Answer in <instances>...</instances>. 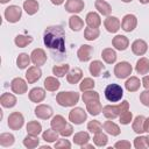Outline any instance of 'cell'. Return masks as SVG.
<instances>
[{
  "label": "cell",
  "mask_w": 149,
  "mask_h": 149,
  "mask_svg": "<svg viewBox=\"0 0 149 149\" xmlns=\"http://www.w3.org/2000/svg\"><path fill=\"white\" fill-rule=\"evenodd\" d=\"M43 42L55 62H63L66 58L65 31L59 24L49 26L43 33Z\"/></svg>",
  "instance_id": "obj_1"
},
{
  "label": "cell",
  "mask_w": 149,
  "mask_h": 149,
  "mask_svg": "<svg viewBox=\"0 0 149 149\" xmlns=\"http://www.w3.org/2000/svg\"><path fill=\"white\" fill-rule=\"evenodd\" d=\"M56 101L59 106L63 107H72L79 101V93L76 91H68V92H59L56 95Z\"/></svg>",
  "instance_id": "obj_2"
},
{
  "label": "cell",
  "mask_w": 149,
  "mask_h": 149,
  "mask_svg": "<svg viewBox=\"0 0 149 149\" xmlns=\"http://www.w3.org/2000/svg\"><path fill=\"white\" fill-rule=\"evenodd\" d=\"M129 108V102L127 100L121 101L119 105H107L102 108V114L105 118L107 119H115L118 116H120V114L125 111H127Z\"/></svg>",
  "instance_id": "obj_3"
},
{
  "label": "cell",
  "mask_w": 149,
  "mask_h": 149,
  "mask_svg": "<svg viewBox=\"0 0 149 149\" xmlns=\"http://www.w3.org/2000/svg\"><path fill=\"white\" fill-rule=\"evenodd\" d=\"M123 97V90L119 84H109L105 88V98L109 102H118Z\"/></svg>",
  "instance_id": "obj_4"
},
{
  "label": "cell",
  "mask_w": 149,
  "mask_h": 149,
  "mask_svg": "<svg viewBox=\"0 0 149 149\" xmlns=\"http://www.w3.org/2000/svg\"><path fill=\"white\" fill-rule=\"evenodd\" d=\"M3 15H5V19L9 23H16L20 21L21 16H22V9L16 5H12L5 9Z\"/></svg>",
  "instance_id": "obj_5"
},
{
  "label": "cell",
  "mask_w": 149,
  "mask_h": 149,
  "mask_svg": "<svg viewBox=\"0 0 149 149\" xmlns=\"http://www.w3.org/2000/svg\"><path fill=\"white\" fill-rule=\"evenodd\" d=\"M132 71H133V68H132L130 63H128L126 61L119 62L114 66V74L119 79H125V78L129 77L132 74Z\"/></svg>",
  "instance_id": "obj_6"
},
{
  "label": "cell",
  "mask_w": 149,
  "mask_h": 149,
  "mask_svg": "<svg viewBox=\"0 0 149 149\" xmlns=\"http://www.w3.org/2000/svg\"><path fill=\"white\" fill-rule=\"evenodd\" d=\"M23 123H24V118L20 112H13V113L9 114L8 122H7L9 129L19 130V129H21L23 127Z\"/></svg>",
  "instance_id": "obj_7"
},
{
  "label": "cell",
  "mask_w": 149,
  "mask_h": 149,
  "mask_svg": "<svg viewBox=\"0 0 149 149\" xmlns=\"http://www.w3.org/2000/svg\"><path fill=\"white\" fill-rule=\"evenodd\" d=\"M86 119L87 114L81 107H74L69 112V120L74 125H81Z\"/></svg>",
  "instance_id": "obj_8"
},
{
  "label": "cell",
  "mask_w": 149,
  "mask_h": 149,
  "mask_svg": "<svg viewBox=\"0 0 149 149\" xmlns=\"http://www.w3.org/2000/svg\"><path fill=\"white\" fill-rule=\"evenodd\" d=\"M137 26V17L134 14H126L121 21V28L127 31L130 33L133 31Z\"/></svg>",
  "instance_id": "obj_9"
},
{
  "label": "cell",
  "mask_w": 149,
  "mask_h": 149,
  "mask_svg": "<svg viewBox=\"0 0 149 149\" xmlns=\"http://www.w3.org/2000/svg\"><path fill=\"white\" fill-rule=\"evenodd\" d=\"M10 88L16 94H24L28 90L27 81L24 79H22L21 77H16L10 81Z\"/></svg>",
  "instance_id": "obj_10"
},
{
  "label": "cell",
  "mask_w": 149,
  "mask_h": 149,
  "mask_svg": "<svg viewBox=\"0 0 149 149\" xmlns=\"http://www.w3.org/2000/svg\"><path fill=\"white\" fill-rule=\"evenodd\" d=\"M30 58H31V62H33L34 65L41 66V65H44L45 62H47V54L43 49L37 48V49H34L31 51Z\"/></svg>",
  "instance_id": "obj_11"
},
{
  "label": "cell",
  "mask_w": 149,
  "mask_h": 149,
  "mask_svg": "<svg viewBox=\"0 0 149 149\" xmlns=\"http://www.w3.org/2000/svg\"><path fill=\"white\" fill-rule=\"evenodd\" d=\"M34 113H35V115H36L38 119L47 120V119H49V118L52 116L54 111H52V108H51L49 105H43V104H41V105H37V106H36Z\"/></svg>",
  "instance_id": "obj_12"
},
{
  "label": "cell",
  "mask_w": 149,
  "mask_h": 149,
  "mask_svg": "<svg viewBox=\"0 0 149 149\" xmlns=\"http://www.w3.org/2000/svg\"><path fill=\"white\" fill-rule=\"evenodd\" d=\"M104 26L108 33H116L121 27V22L116 16L108 15L104 21Z\"/></svg>",
  "instance_id": "obj_13"
},
{
  "label": "cell",
  "mask_w": 149,
  "mask_h": 149,
  "mask_svg": "<svg viewBox=\"0 0 149 149\" xmlns=\"http://www.w3.org/2000/svg\"><path fill=\"white\" fill-rule=\"evenodd\" d=\"M41 77H42V70L40 69V66L34 65V66L28 68V70L26 72V79H27L28 84L36 83Z\"/></svg>",
  "instance_id": "obj_14"
},
{
  "label": "cell",
  "mask_w": 149,
  "mask_h": 149,
  "mask_svg": "<svg viewBox=\"0 0 149 149\" xmlns=\"http://www.w3.org/2000/svg\"><path fill=\"white\" fill-rule=\"evenodd\" d=\"M85 7V3L83 0H66L65 2V10L72 14L80 13Z\"/></svg>",
  "instance_id": "obj_15"
},
{
  "label": "cell",
  "mask_w": 149,
  "mask_h": 149,
  "mask_svg": "<svg viewBox=\"0 0 149 149\" xmlns=\"http://www.w3.org/2000/svg\"><path fill=\"white\" fill-rule=\"evenodd\" d=\"M92 55H93V47H91L88 44L80 45L77 51V56L80 62H88L91 59Z\"/></svg>",
  "instance_id": "obj_16"
},
{
  "label": "cell",
  "mask_w": 149,
  "mask_h": 149,
  "mask_svg": "<svg viewBox=\"0 0 149 149\" xmlns=\"http://www.w3.org/2000/svg\"><path fill=\"white\" fill-rule=\"evenodd\" d=\"M112 44L113 47L119 50V51H123L129 47V40L128 37H126L125 35H116L113 37L112 40Z\"/></svg>",
  "instance_id": "obj_17"
},
{
  "label": "cell",
  "mask_w": 149,
  "mask_h": 149,
  "mask_svg": "<svg viewBox=\"0 0 149 149\" xmlns=\"http://www.w3.org/2000/svg\"><path fill=\"white\" fill-rule=\"evenodd\" d=\"M148 50V44L143 40H135L132 43V51L136 56H143Z\"/></svg>",
  "instance_id": "obj_18"
},
{
  "label": "cell",
  "mask_w": 149,
  "mask_h": 149,
  "mask_svg": "<svg viewBox=\"0 0 149 149\" xmlns=\"http://www.w3.org/2000/svg\"><path fill=\"white\" fill-rule=\"evenodd\" d=\"M81 78H83V71H81V69H79V68H73V69L70 70V71L68 72V74H66V80H68V83H69V84H72V85L79 83V81L81 80Z\"/></svg>",
  "instance_id": "obj_19"
},
{
  "label": "cell",
  "mask_w": 149,
  "mask_h": 149,
  "mask_svg": "<svg viewBox=\"0 0 149 149\" xmlns=\"http://www.w3.org/2000/svg\"><path fill=\"white\" fill-rule=\"evenodd\" d=\"M28 95H29L30 101L37 104V102H41V101L44 100V98H45V91L42 87H34V88H31L29 91V94Z\"/></svg>",
  "instance_id": "obj_20"
},
{
  "label": "cell",
  "mask_w": 149,
  "mask_h": 149,
  "mask_svg": "<svg viewBox=\"0 0 149 149\" xmlns=\"http://www.w3.org/2000/svg\"><path fill=\"white\" fill-rule=\"evenodd\" d=\"M0 104L2 105V107L5 108H12L16 105V97L12 93H2L0 97Z\"/></svg>",
  "instance_id": "obj_21"
},
{
  "label": "cell",
  "mask_w": 149,
  "mask_h": 149,
  "mask_svg": "<svg viewBox=\"0 0 149 149\" xmlns=\"http://www.w3.org/2000/svg\"><path fill=\"white\" fill-rule=\"evenodd\" d=\"M102 128H104V130H105L107 134H109V135H112V136H118V135H120V133H121L120 127H119L115 122L111 121V119H108L107 121H105V122L102 123Z\"/></svg>",
  "instance_id": "obj_22"
},
{
  "label": "cell",
  "mask_w": 149,
  "mask_h": 149,
  "mask_svg": "<svg viewBox=\"0 0 149 149\" xmlns=\"http://www.w3.org/2000/svg\"><path fill=\"white\" fill-rule=\"evenodd\" d=\"M85 21L87 23V27H91V28H99V26L101 24L100 15L98 13H95V12H90L86 15Z\"/></svg>",
  "instance_id": "obj_23"
},
{
  "label": "cell",
  "mask_w": 149,
  "mask_h": 149,
  "mask_svg": "<svg viewBox=\"0 0 149 149\" xmlns=\"http://www.w3.org/2000/svg\"><path fill=\"white\" fill-rule=\"evenodd\" d=\"M94 6H95V9H97L100 14H102V15H105V16H108V15L112 13V7H111V5H109L107 1H105V0H95Z\"/></svg>",
  "instance_id": "obj_24"
},
{
  "label": "cell",
  "mask_w": 149,
  "mask_h": 149,
  "mask_svg": "<svg viewBox=\"0 0 149 149\" xmlns=\"http://www.w3.org/2000/svg\"><path fill=\"white\" fill-rule=\"evenodd\" d=\"M135 70L139 74H147L149 72V59L146 57H141L136 62Z\"/></svg>",
  "instance_id": "obj_25"
},
{
  "label": "cell",
  "mask_w": 149,
  "mask_h": 149,
  "mask_svg": "<svg viewBox=\"0 0 149 149\" xmlns=\"http://www.w3.org/2000/svg\"><path fill=\"white\" fill-rule=\"evenodd\" d=\"M69 27L73 31H79L84 28V21L78 15H72L69 17Z\"/></svg>",
  "instance_id": "obj_26"
},
{
  "label": "cell",
  "mask_w": 149,
  "mask_h": 149,
  "mask_svg": "<svg viewBox=\"0 0 149 149\" xmlns=\"http://www.w3.org/2000/svg\"><path fill=\"white\" fill-rule=\"evenodd\" d=\"M101 57H102L104 62L107 63V64H113V63H115V61H116V58H118L116 52H115L112 48H106V49H104V50L101 51Z\"/></svg>",
  "instance_id": "obj_27"
},
{
  "label": "cell",
  "mask_w": 149,
  "mask_h": 149,
  "mask_svg": "<svg viewBox=\"0 0 149 149\" xmlns=\"http://www.w3.org/2000/svg\"><path fill=\"white\" fill-rule=\"evenodd\" d=\"M61 83L56 77H47L44 79V88L50 92H55L59 88Z\"/></svg>",
  "instance_id": "obj_28"
},
{
  "label": "cell",
  "mask_w": 149,
  "mask_h": 149,
  "mask_svg": "<svg viewBox=\"0 0 149 149\" xmlns=\"http://www.w3.org/2000/svg\"><path fill=\"white\" fill-rule=\"evenodd\" d=\"M50 126H51V128L54 130H56V132L59 133L66 126V121H65V119L62 115H55L51 119V121H50Z\"/></svg>",
  "instance_id": "obj_29"
},
{
  "label": "cell",
  "mask_w": 149,
  "mask_h": 149,
  "mask_svg": "<svg viewBox=\"0 0 149 149\" xmlns=\"http://www.w3.org/2000/svg\"><path fill=\"white\" fill-rule=\"evenodd\" d=\"M27 133L29 135H34V136H38L42 133V125L38 121H29L27 123Z\"/></svg>",
  "instance_id": "obj_30"
},
{
  "label": "cell",
  "mask_w": 149,
  "mask_h": 149,
  "mask_svg": "<svg viewBox=\"0 0 149 149\" xmlns=\"http://www.w3.org/2000/svg\"><path fill=\"white\" fill-rule=\"evenodd\" d=\"M140 86H141V81L135 76L128 78L126 80V83H125V87H126V90L128 92H135V91H137L140 88Z\"/></svg>",
  "instance_id": "obj_31"
},
{
  "label": "cell",
  "mask_w": 149,
  "mask_h": 149,
  "mask_svg": "<svg viewBox=\"0 0 149 149\" xmlns=\"http://www.w3.org/2000/svg\"><path fill=\"white\" fill-rule=\"evenodd\" d=\"M86 109L87 112L93 115V116H97L100 114V112H102V105L100 104L99 100H95V101H91V102H87L86 104Z\"/></svg>",
  "instance_id": "obj_32"
},
{
  "label": "cell",
  "mask_w": 149,
  "mask_h": 149,
  "mask_svg": "<svg viewBox=\"0 0 149 149\" xmlns=\"http://www.w3.org/2000/svg\"><path fill=\"white\" fill-rule=\"evenodd\" d=\"M40 8V5L36 0H26L23 2V9L26 10V13L28 15H34L37 13Z\"/></svg>",
  "instance_id": "obj_33"
},
{
  "label": "cell",
  "mask_w": 149,
  "mask_h": 149,
  "mask_svg": "<svg viewBox=\"0 0 149 149\" xmlns=\"http://www.w3.org/2000/svg\"><path fill=\"white\" fill-rule=\"evenodd\" d=\"M88 70H90V73H91L93 77H99L100 73H101V71L104 70V64H102L101 61L95 59V61L91 62V64H90V66H88Z\"/></svg>",
  "instance_id": "obj_34"
},
{
  "label": "cell",
  "mask_w": 149,
  "mask_h": 149,
  "mask_svg": "<svg viewBox=\"0 0 149 149\" xmlns=\"http://www.w3.org/2000/svg\"><path fill=\"white\" fill-rule=\"evenodd\" d=\"M144 120H146V118L143 115H137L134 119L132 127L136 134H142L144 132Z\"/></svg>",
  "instance_id": "obj_35"
},
{
  "label": "cell",
  "mask_w": 149,
  "mask_h": 149,
  "mask_svg": "<svg viewBox=\"0 0 149 149\" xmlns=\"http://www.w3.org/2000/svg\"><path fill=\"white\" fill-rule=\"evenodd\" d=\"M30 62H31V58H30V56H29L28 54H26V52L20 54V55L17 56V58H16V65H17V68L21 69V70L28 68V65L30 64Z\"/></svg>",
  "instance_id": "obj_36"
},
{
  "label": "cell",
  "mask_w": 149,
  "mask_h": 149,
  "mask_svg": "<svg viewBox=\"0 0 149 149\" xmlns=\"http://www.w3.org/2000/svg\"><path fill=\"white\" fill-rule=\"evenodd\" d=\"M31 42H33V37L29 35H16L14 38V43L19 48H24L28 44H30Z\"/></svg>",
  "instance_id": "obj_37"
},
{
  "label": "cell",
  "mask_w": 149,
  "mask_h": 149,
  "mask_svg": "<svg viewBox=\"0 0 149 149\" xmlns=\"http://www.w3.org/2000/svg\"><path fill=\"white\" fill-rule=\"evenodd\" d=\"M90 141V135L86 132H78L74 134L73 136V143L77 146H84L85 143H87Z\"/></svg>",
  "instance_id": "obj_38"
},
{
  "label": "cell",
  "mask_w": 149,
  "mask_h": 149,
  "mask_svg": "<svg viewBox=\"0 0 149 149\" xmlns=\"http://www.w3.org/2000/svg\"><path fill=\"white\" fill-rule=\"evenodd\" d=\"M40 144V139L38 136H34V135H27L24 139H23V146L28 149H33V148H36L37 146Z\"/></svg>",
  "instance_id": "obj_39"
},
{
  "label": "cell",
  "mask_w": 149,
  "mask_h": 149,
  "mask_svg": "<svg viewBox=\"0 0 149 149\" xmlns=\"http://www.w3.org/2000/svg\"><path fill=\"white\" fill-rule=\"evenodd\" d=\"M42 139L45 141V142H56L58 140V132L54 130L52 128L51 129H47L42 133Z\"/></svg>",
  "instance_id": "obj_40"
},
{
  "label": "cell",
  "mask_w": 149,
  "mask_h": 149,
  "mask_svg": "<svg viewBox=\"0 0 149 149\" xmlns=\"http://www.w3.org/2000/svg\"><path fill=\"white\" fill-rule=\"evenodd\" d=\"M100 35V30L98 28H91V27H87L85 28L84 30V37L87 40V41H94L99 37Z\"/></svg>",
  "instance_id": "obj_41"
},
{
  "label": "cell",
  "mask_w": 149,
  "mask_h": 149,
  "mask_svg": "<svg viewBox=\"0 0 149 149\" xmlns=\"http://www.w3.org/2000/svg\"><path fill=\"white\" fill-rule=\"evenodd\" d=\"M15 142V137L10 133H2L0 135V144L2 147H10Z\"/></svg>",
  "instance_id": "obj_42"
},
{
  "label": "cell",
  "mask_w": 149,
  "mask_h": 149,
  "mask_svg": "<svg viewBox=\"0 0 149 149\" xmlns=\"http://www.w3.org/2000/svg\"><path fill=\"white\" fill-rule=\"evenodd\" d=\"M93 142H94V144L97 147H105L107 144V142H108V137L102 132H98L93 136Z\"/></svg>",
  "instance_id": "obj_43"
},
{
  "label": "cell",
  "mask_w": 149,
  "mask_h": 149,
  "mask_svg": "<svg viewBox=\"0 0 149 149\" xmlns=\"http://www.w3.org/2000/svg\"><path fill=\"white\" fill-rule=\"evenodd\" d=\"M70 71V65L69 64H63V65H55L52 68V73L56 77H64L65 74H68V72Z\"/></svg>",
  "instance_id": "obj_44"
},
{
  "label": "cell",
  "mask_w": 149,
  "mask_h": 149,
  "mask_svg": "<svg viewBox=\"0 0 149 149\" xmlns=\"http://www.w3.org/2000/svg\"><path fill=\"white\" fill-rule=\"evenodd\" d=\"M81 99H83V102H85V104L91 102V101H95V100H99V93L95 91L88 90V91H85L83 93Z\"/></svg>",
  "instance_id": "obj_45"
},
{
  "label": "cell",
  "mask_w": 149,
  "mask_h": 149,
  "mask_svg": "<svg viewBox=\"0 0 149 149\" xmlns=\"http://www.w3.org/2000/svg\"><path fill=\"white\" fill-rule=\"evenodd\" d=\"M95 83L92 78H84L81 79L80 84H79V90L81 92H85V91H88V90H92L94 87Z\"/></svg>",
  "instance_id": "obj_46"
},
{
  "label": "cell",
  "mask_w": 149,
  "mask_h": 149,
  "mask_svg": "<svg viewBox=\"0 0 149 149\" xmlns=\"http://www.w3.org/2000/svg\"><path fill=\"white\" fill-rule=\"evenodd\" d=\"M101 129H102V125L98 120H92L87 123V130H90L93 134H95L98 132H101Z\"/></svg>",
  "instance_id": "obj_47"
},
{
  "label": "cell",
  "mask_w": 149,
  "mask_h": 149,
  "mask_svg": "<svg viewBox=\"0 0 149 149\" xmlns=\"http://www.w3.org/2000/svg\"><path fill=\"white\" fill-rule=\"evenodd\" d=\"M119 119H120V123H121V125H128V123H130V121L133 120V113L127 109V111H125V112H122V113L120 114Z\"/></svg>",
  "instance_id": "obj_48"
},
{
  "label": "cell",
  "mask_w": 149,
  "mask_h": 149,
  "mask_svg": "<svg viewBox=\"0 0 149 149\" xmlns=\"http://www.w3.org/2000/svg\"><path fill=\"white\" fill-rule=\"evenodd\" d=\"M134 147L136 149H144L148 147L147 141H146V136H137L134 140Z\"/></svg>",
  "instance_id": "obj_49"
},
{
  "label": "cell",
  "mask_w": 149,
  "mask_h": 149,
  "mask_svg": "<svg viewBox=\"0 0 149 149\" xmlns=\"http://www.w3.org/2000/svg\"><path fill=\"white\" fill-rule=\"evenodd\" d=\"M54 147L56 148V149H70L71 148V143L68 141V140H65V139H58L56 142H55V144H54Z\"/></svg>",
  "instance_id": "obj_50"
},
{
  "label": "cell",
  "mask_w": 149,
  "mask_h": 149,
  "mask_svg": "<svg viewBox=\"0 0 149 149\" xmlns=\"http://www.w3.org/2000/svg\"><path fill=\"white\" fill-rule=\"evenodd\" d=\"M140 101L142 102L143 106L149 107V90H146V91L141 92V94H140Z\"/></svg>",
  "instance_id": "obj_51"
},
{
  "label": "cell",
  "mask_w": 149,
  "mask_h": 149,
  "mask_svg": "<svg viewBox=\"0 0 149 149\" xmlns=\"http://www.w3.org/2000/svg\"><path fill=\"white\" fill-rule=\"evenodd\" d=\"M72 133H73V127H72L71 125H69V123H66V126L59 132V134H61L63 137H68V136L72 135Z\"/></svg>",
  "instance_id": "obj_52"
},
{
  "label": "cell",
  "mask_w": 149,
  "mask_h": 149,
  "mask_svg": "<svg viewBox=\"0 0 149 149\" xmlns=\"http://www.w3.org/2000/svg\"><path fill=\"white\" fill-rule=\"evenodd\" d=\"M114 147L116 148V149H129L130 147H132V144H130V142H128V141H118L115 144H114Z\"/></svg>",
  "instance_id": "obj_53"
},
{
  "label": "cell",
  "mask_w": 149,
  "mask_h": 149,
  "mask_svg": "<svg viewBox=\"0 0 149 149\" xmlns=\"http://www.w3.org/2000/svg\"><path fill=\"white\" fill-rule=\"evenodd\" d=\"M142 85L144 86L146 90H149V77L148 76H144L142 78Z\"/></svg>",
  "instance_id": "obj_54"
},
{
  "label": "cell",
  "mask_w": 149,
  "mask_h": 149,
  "mask_svg": "<svg viewBox=\"0 0 149 149\" xmlns=\"http://www.w3.org/2000/svg\"><path fill=\"white\" fill-rule=\"evenodd\" d=\"M144 132L149 133V118H146L144 120Z\"/></svg>",
  "instance_id": "obj_55"
},
{
  "label": "cell",
  "mask_w": 149,
  "mask_h": 149,
  "mask_svg": "<svg viewBox=\"0 0 149 149\" xmlns=\"http://www.w3.org/2000/svg\"><path fill=\"white\" fill-rule=\"evenodd\" d=\"M81 149H94V147H93V144H87V143H85L84 146H81Z\"/></svg>",
  "instance_id": "obj_56"
},
{
  "label": "cell",
  "mask_w": 149,
  "mask_h": 149,
  "mask_svg": "<svg viewBox=\"0 0 149 149\" xmlns=\"http://www.w3.org/2000/svg\"><path fill=\"white\" fill-rule=\"evenodd\" d=\"M54 5H56V6H59V5H62L63 2H64V0H50Z\"/></svg>",
  "instance_id": "obj_57"
},
{
  "label": "cell",
  "mask_w": 149,
  "mask_h": 149,
  "mask_svg": "<svg viewBox=\"0 0 149 149\" xmlns=\"http://www.w3.org/2000/svg\"><path fill=\"white\" fill-rule=\"evenodd\" d=\"M141 3H143V5H146V3H149V0H139Z\"/></svg>",
  "instance_id": "obj_58"
},
{
  "label": "cell",
  "mask_w": 149,
  "mask_h": 149,
  "mask_svg": "<svg viewBox=\"0 0 149 149\" xmlns=\"http://www.w3.org/2000/svg\"><path fill=\"white\" fill-rule=\"evenodd\" d=\"M146 141H147V144H148V147H149V135L146 136Z\"/></svg>",
  "instance_id": "obj_59"
},
{
  "label": "cell",
  "mask_w": 149,
  "mask_h": 149,
  "mask_svg": "<svg viewBox=\"0 0 149 149\" xmlns=\"http://www.w3.org/2000/svg\"><path fill=\"white\" fill-rule=\"evenodd\" d=\"M8 1H9V0H0V2H1V3H7Z\"/></svg>",
  "instance_id": "obj_60"
},
{
  "label": "cell",
  "mask_w": 149,
  "mask_h": 149,
  "mask_svg": "<svg viewBox=\"0 0 149 149\" xmlns=\"http://www.w3.org/2000/svg\"><path fill=\"white\" fill-rule=\"evenodd\" d=\"M121 1H122V2H132L133 0H121Z\"/></svg>",
  "instance_id": "obj_61"
}]
</instances>
